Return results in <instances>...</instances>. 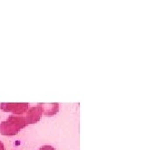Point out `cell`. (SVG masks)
<instances>
[{
	"instance_id": "1",
	"label": "cell",
	"mask_w": 150,
	"mask_h": 150,
	"mask_svg": "<svg viewBox=\"0 0 150 150\" xmlns=\"http://www.w3.org/2000/svg\"><path fill=\"white\" fill-rule=\"evenodd\" d=\"M28 125L25 116L10 115L7 120L0 123V134L14 136Z\"/></svg>"
},
{
	"instance_id": "2",
	"label": "cell",
	"mask_w": 150,
	"mask_h": 150,
	"mask_svg": "<svg viewBox=\"0 0 150 150\" xmlns=\"http://www.w3.org/2000/svg\"><path fill=\"white\" fill-rule=\"evenodd\" d=\"M0 109L4 112H11L16 115H22L28 109V103H1Z\"/></svg>"
},
{
	"instance_id": "3",
	"label": "cell",
	"mask_w": 150,
	"mask_h": 150,
	"mask_svg": "<svg viewBox=\"0 0 150 150\" xmlns=\"http://www.w3.org/2000/svg\"><path fill=\"white\" fill-rule=\"evenodd\" d=\"M42 114H43L42 109L39 106L31 107L30 108H28L25 116L28 124H33L38 122L41 119Z\"/></svg>"
},
{
	"instance_id": "4",
	"label": "cell",
	"mask_w": 150,
	"mask_h": 150,
	"mask_svg": "<svg viewBox=\"0 0 150 150\" xmlns=\"http://www.w3.org/2000/svg\"><path fill=\"white\" fill-rule=\"evenodd\" d=\"M38 106L41 108L42 112L46 116L55 115L59 110V105L58 103H39Z\"/></svg>"
},
{
	"instance_id": "5",
	"label": "cell",
	"mask_w": 150,
	"mask_h": 150,
	"mask_svg": "<svg viewBox=\"0 0 150 150\" xmlns=\"http://www.w3.org/2000/svg\"><path fill=\"white\" fill-rule=\"evenodd\" d=\"M38 150H56L51 145H43Z\"/></svg>"
},
{
	"instance_id": "6",
	"label": "cell",
	"mask_w": 150,
	"mask_h": 150,
	"mask_svg": "<svg viewBox=\"0 0 150 150\" xmlns=\"http://www.w3.org/2000/svg\"><path fill=\"white\" fill-rule=\"evenodd\" d=\"M0 150H5L4 145V144L1 141H0Z\"/></svg>"
}]
</instances>
